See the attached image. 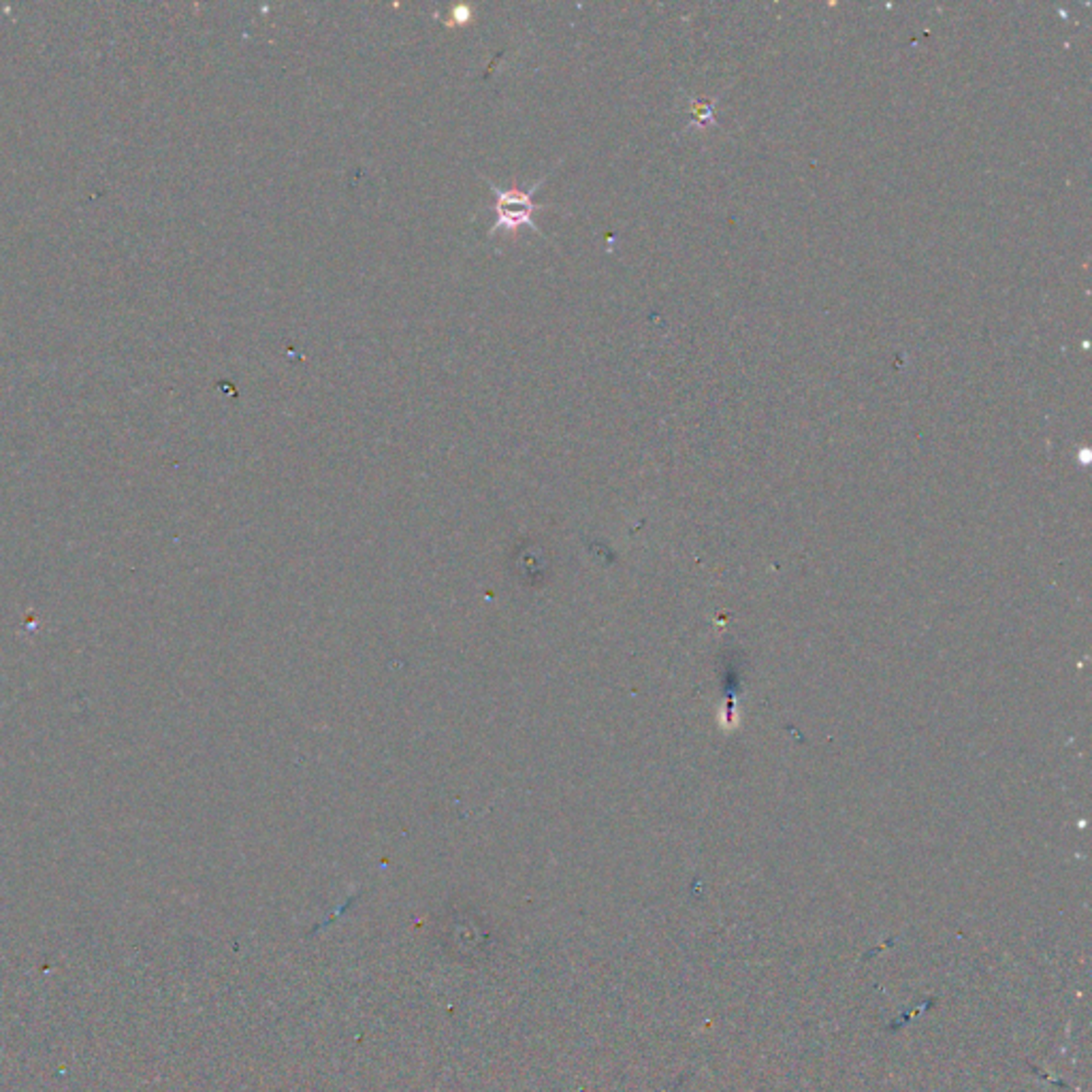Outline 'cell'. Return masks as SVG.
<instances>
[{"mask_svg":"<svg viewBox=\"0 0 1092 1092\" xmlns=\"http://www.w3.org/2000/svg\"><path fill=\"white\" fill-rule=\"evenodd\" d=\"M549 175H544V178L536 180L534 184H531L529 191H521V188H500L495 186L494 181L487 180V184L491 186V191H494L497 203H495V225L491 227L489 235H495L497 231H517V228L521 227H529L531 231L540 233V227L534 222V212L536 210H542V205H536L534 203V197L540 191V186L546 181Z\"/></svg>","mask_w":1092,"mask_h":1092,"instance_id":"6da1fadb","label":"cell"}]
</instances>
